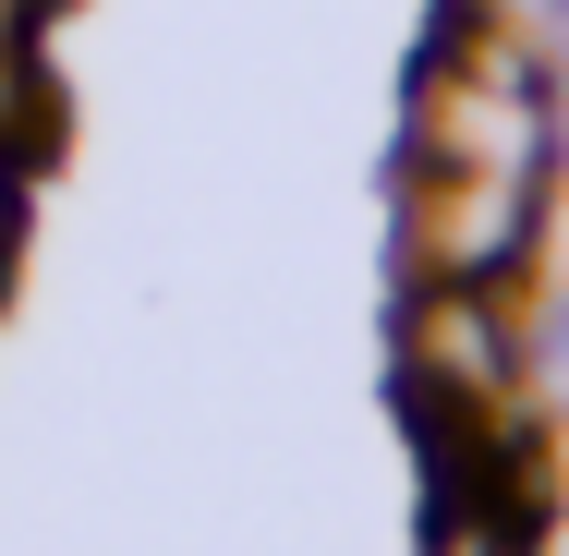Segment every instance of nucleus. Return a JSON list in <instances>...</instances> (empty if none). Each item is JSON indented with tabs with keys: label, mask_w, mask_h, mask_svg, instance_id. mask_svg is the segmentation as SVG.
<instances>
[{
	"label": "nucleus",
	"mask_w": 569,
	"mask_h": 556,
	"mask_svg": "<svg viewBox=\"0 0 569 556\" xmlns=\"http://www.w3.org/2000/svg\"><path fill=\"white\" fill-rule=\"evenodd\" d=\"M400 194H412L400 206L412 279H521V254H533V182L521 170H437V158H412Z\"/></svg>",
	"instance_id": "nucleus-1"
},
{
	"label": "nucleus",
	"mask_w": 569,
	"mask_h": 556,
	"mask_svg": "<svg viewBox=\"0 0 569 556\" xmlns=\"http://www.w3.org/2000/svg\"><path fill=\"white\" fill-rule=\"evenodd\" d=\"M12 194H24V170H12V158H0V242H12Z\"/></svg>",
	"instance_id": "nucleus-2"
}]
</instances>
